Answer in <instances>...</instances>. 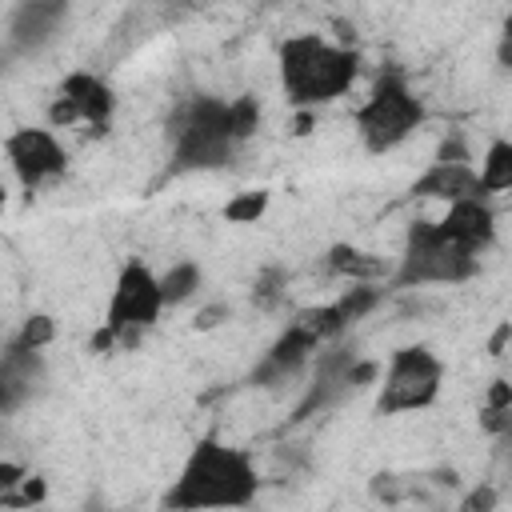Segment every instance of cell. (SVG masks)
Listing matches in <instances>:
<instances>
[{"label": "cell", "instance_id": "obj_17", "mask_svg": "<svg viewBox=\"0 0 512 512\" xmlns=\"http://www.w3.org/2000/svg\"><path fill=\"white\" fill-rule=\"evenodd\" d=\"M508 416H512V380H508V376H496V380L484 388V400H480V424H484L492 436H500L504 424H508Z\"/></svg>", "mask_w": 512, "mask_h": 512}, {"label": "cell", "instance_id": "obj_16", "mask_svg": "<svg viewBox=\"0 0 512 512\" xmlns=\"http://www.w3.org/2000/svg\"><path fill=\"white\" fill-rule=\"evenodd\" d=\"M200 284H204V268H200L196 260H176V264H168V268L160 272V288H164L168 308L192 300V296L200 292Z\"/></svg>", "mask_w": 512, "mask_h": 512}, {"label": "cell", "instance_id": "obj_3", "mask_svg": "<svg viewBox=\"0 0 512 512\" xmlns=\"http://www.w3.org/2000/svg\"><path fill=\"white\" fill-rule=\"evenodd\" d=\"M168 140H172V172L224 168L232 152L240 148L236 128H232V104L220 96H204V92L188 96L168 124Z\"/></svg>", "mask_w": 512, "mask_h": 512}, {"label": "cell", "instance_id": "obj_26", "mask_svg": "<svg viewBox=\"0 0 512 512\" xmlns=\"http://www.w3.org/2000/svg\"><path fill=\"white\" fill-rule=\"evenodd\" d=\"M504 36H512V12H508V20H504Z\"/></svg>", "mask_w": 512, "mask_h": 512}, {"label": "cell", "instance_id": "obj_19", "mask_svg": "<svg viewBox=\"0 0 512 512\" xmlns=\"http://www.w3.org/2000/svg\"><path fill=\"white\" fill-rule=\"evenodd\" d=\"M52 340H56V320H52L48 312H32V316L20 324V332L12 336V348H24V352H44Z\"/></svg>", "mask_w": 512, "mask_h": 512}, {"label": "cell", "instance_id": "obj_6", "mask_svg": "<svg viewBox=\"0 0 512 512\" xmlns=\"http://www.w3.org/2000/svg\"><path fill=\"white\" fill-rule=\"evenodd\" d=\"M168 300L160 288V276L144 264V260H128L120 264L112 292H108V308H104V328L92 336V348H108V344H124L136 340L140 332H148L152 324H160Z\"/></svg>", "mask_w": 512, "mask_h": 512}, {"label": "cell", "instance_id": "obj_5", "mask_svg": "<svg viewBox=\"0 0 512 512\" xmlns=\"http://www.w3.org/2000/svg\"><path fill=\"white\" fill-rule=\"evenodd\" d=\"M480 268V256L464 252L456 240L444 236L436 220H412L388 276L392 288H424V284H464Z\"/></svg>", "mask_w": 512, "mask_h": 512}, {"label": "cell", "instance_id": "obj_13", "mask_svg": "<svg viewBox=\"0 0 512 512\" xmlns=\"http://www.w3.org/2000/svg\"><path fill=\"white\" fill-rule=\"evenodd\" d=\"M64 12H68V0H24L8 24V48L36 52L40 44H48L60 32Z\"/></svg>", "mask_w": 512, "mask_h": 512}, {"label": "cell", "instance_id": "obj_21", "mask_svg": "<svg viewBox=\"0 0 512 512\" xmlns=\"http://www.w3.org/2000/svg\"><path fill=\"white\" fill-rule=\"evenodd\" d=\"M492 504H496V492H492V488H472V492L460 500L464 512H472V508H492Z\"/></svg>", "mask_w": 512, "mask_h": 512}, {"label": "cell", "instance_id": "obj_25", "mask_svg": "<svg viewBox=\"0 0 512 512\" xmlns=\"http://www.w3.org/2000/svg\"><path fill=\"white\" fill-rule=\"evenodd\" d=\"M508 336H512V324H500V328H496V336H492V344H488V348H492V352H500V348H504V340H508Z\"/></svg>", "mask_w": 512, "mask_h": 512}, {"label": "cell", "instance_id": "obj_10", "mask_svg": "<svg viewBox=\"0 0 512 512\" xmlns=\"http://www.w3.org/2000/svg\"><path fill=\"white\" fill-rule=\"evenodd\" d=\"M320 344H324V336H320L304 316H296V320L272 340V348L260 356L252 380H256V384H280V380L296 376V372L320 352Z\"/></svg>", "mask_w": 512, "mask_h": 512}, {"label": "cell", "instance_id": "obj_4", "mask_svg": "<svg viewBox=\"0 0 512 512\" xmlns=\"http://www.w3.org/2000/svg\"><path fill=\"white\" fill-rule=\"evenodd\" d=\"M424 120H428V108L400 72H380L368 96L352 108V128L368 156H388L404 148L424 128Z\"/></svg>", "mask_w": 512, "mask_h": 512}, {"label": "cell", "instance_id": "obj_20", "mask_svg": "<svg viewBox=\"0 0 512 512\" xmlns=\"http://www.w3.org/2000/svg\"><path fill=\"white\" fill-rule=\"evenodd\" d=\"M228 104H232V128H236V140H240V144L252 140L256 128H260V120H264L260 100H256V96H236V100H228Z\"/></svg>", "mask_w": 512, "mask_h": 512}, {"label": "cell", "instance_id": "obj_22", "mask_svg": "<svg viewBox=\"0 0 512 512\" xmlns=\"http://www.w3.org/2000/svg\"><path fill=\"white\" fill-rule=\"evenodd\" d=\"M220 320H228V304H208V308H200L196 328H216Z\"/></svg>", "mask_w": 512, "mask_h": 512}, {"label": "cell", "instance_id": "obj_24", "mask_svg": "<svg viewBox=\"0 0 512 512\" xmlns=\"http://www.w3.org/2000/svg\"><path fill=\"white\" fill-rule=\"evenodd\" d=\"M496 56H500V64H508V68H512V36H504V32H500V48H496Z\"/></svg>", "mask_w": 512, "mask_h": 512}, {"label": "cell", "instance_id": "obj_18", "mask_svg": "<svg viewBox=\"0 0 512 512\" xmlns=\"http://www.w3.org/2000/svg\"><path fill=\"white\" fill-rule=\"evenodd\" d=\"M268 204H272V192L268 188H248V192H236L232 200H224L220 216L228 224H256V220H264Z\"/></svg>", "mask_w": 512, "mask_h": 512}, {"label": "cell", "instance_id": "obj_8", "mask_svg": "<svg viewBox=\"0 0 512 512\" xmlns=\"http://www.w3.org/2000/svg\"><path fill=\"white\" fill-rule=\"evenodd\" d=\"M4 160L8 172L20 180V188H40L68 172V148L60 144L52 124H24L4 136Z\"/></svg>", "mask_w": 512, "mask_h": 512}, {"label": "cell", "instance_id": "obj_23", "mask_svg": "<svg viewBox=\"0 0 512 512\" xmlns=\"http://www.w3.org/2000/svg\"><path fill=\"white\" fill-rule=\"evenodd\" d=\"M20 476H24V472H20L16 464H8V460L0 464V488H16V484H20Z\"/></svg>", "mask_w": 512, "mask_h": 512}, {"label": "cell", "instance_id": "obj_11", "mask_svg": "<svg viewBox=\"0 0 512 512\" xmlns=\"http://www.w3.org/2000/svg\"><path fill=\"white\" fill-rule=\"evenodd\" d=\"M444 228L448 240H456L464 252L472 256H484L492 244H496V212L484 196H464V200H452L444 208V216L436 220Z\"/></svg>", "mask_w": 512, "mask_h": 512}, {"label": "cell", "instance_id": "obj_7", "mask_svg": "<svg viewBox=\"0 0 512 512\" xmlns=\"http://www.w3.org/2000/svg\"><path fill=\"white\" fill-rule=\"evenodd\" d=\"M444 392V360L428 344H400L380 380H376V412L380 416H404L424 412Z\"/></svg>", "mask_w": 512, "mask_h": 512}, {"label": "cell", "instance_id": "obj_2", "mask_svg": "<svg viewBox=\"0 0 512 512\" xmlns=\"http://www.w3.org/2000/svg\"><path fill=\"white\" fill-rule=\"evenodd\" d=\"M276 76L284 100L300 112H312L340 100L356 84L360 56L344 44H332L320 32H296L276 48Z\"/></svg>", "mask_w": 512, "mask_h": 512}, {"label": "cell", "instance_id": "obj_14", "mask_svg": "<svg viewBox=\"0 0 512 512\" xmlns=\"http://www.w3.org/2000/svg\"><path fill=\"white\" fill-rule=\"evenodd\" d=\"M328 272L344 276V280H372V284H384L392 272L384 264V256L368 252V248H356V244H332L328 248Z\"/></svg>", "mask_w": 512, "mask_h": 512}, {"label": "cell", "instance_id": "obj_27", "mask_svg": "<svg viewBox=\"0 0 512 512\" xmlns=\"http://www.w3.org/2000/svg\"><path fill=\"white\" fill-rule=\"evenodd\" d=\"M284 4H312V0H284Z\"/></svg>", "mask_w": 512, "mask_h": 512}, {"label": "cell", "instance_id": "obj_1", "mask_svg": "<svg viewBox=\"0 0 512 512\" xmlns=\"http://www.w3.org/2000/svg\"><path fill=\"white\" fill-rule=\"evenodd\" d=\"M260 496V472L248 448H236L220 436H200L176 480L164 492V508L192 512V508H248Z\"/></svg>", "mask_w": 512, "mask_h": 512}, {"label": "cell", "instance_id": "obj_9", "mask_svg": "<svg viewBox=\"0 0 512 512\" xmlns=\"http://www.w3.org/2000/svg\"><path fill=\"white\" fill-rule=\"evenodd\" d=\"M112 112H116L112 84L88 68H72V72H64V80L48 104V124L52 128H72V124L104 128L112 120Z\"/></svg>", "mask_w": 512, "mask_h": 512}, {"label": "cell", "instance_id": "obj_12", "mask_svg": "<svg viewBox=\"0 0 512 512\" xmlns=\"http://www.w3.org/2000/svg\"><path fill=\"white\" fill-rule=\"evenodd\" d=\"M412 196L420 200H464V196H480V176L468 160H432L416 180H412Z\"/></svg>", "mask_w": 512, "mask_h": 512}, {"label": "cell", "instance_id": "obj_15", "mask_svg": "<svg viewBox=\"0 0 512 512\" xmlns=\"http://www.w3.org/2000/svg\"><path fill=\"white\" fill-rule=\"evenodd\" d=\"M476 176H480V196H484V200L512 192V136H496V140H488Z\"/></svg>", "mask_w": 512, "mask_h": 512}]
</instances>
